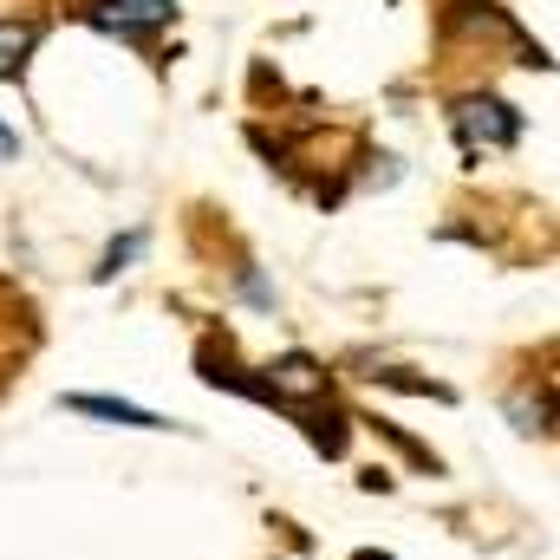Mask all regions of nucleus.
I'll return each mask as SVG.
<instances>
[{
  "instance_id": "nucleus-1",
  "label": "nucleus",
  "mask_w": 560,
  "mask_h": 560,
  "mask_svg": "<svg viewBox=\"0 0 560 560\" xmlns=\"http://www.w3.org/2000/svg\"><path fill=\"white\" fill-rule=\"evenodd\" d=\"M450 125H456V138H463L469 156H476V150H509V143L522 138V112H515V105H502V98H482V92L456 98Z\"/></svg>"
},
{
  "instance_id": "nucleus-2",
  "label": "nucleus",
  "mask_w": 560,
  "mask_h": 560,
  "mask_svg": "<svg viewBox=\"0 0 560 560\" xmlns=\"http://www.w3.org/2000/svg\"><path fill=\"white\" fill-rule=\"evenodd\" d=\"M261 392H268V405H287V411H313V405L332 392V372H326L319 359H306V352H287V359H275V365H268Z\"/></svg>"
},
{
  "instance_id": "nucleus-3",
  "label": "nucleus",
  "mask_w": 560,
  "mask_h": 560,
  "mask_svg": "<svg viewBox=\"0 0 560 560\" xmlns=\"http://www.w3.org/2000/svg\"><path fill=\"white\" fill-rule=\"evenodd\" d=\"M79 7H85L92 26H105L118 39H138L143 26H163L176 13V0H79Z\"/></svg>"
},
{
  "instance_id": "nucleus-4",
  "label": "nucleus",
  "mask_w": 560,
  "mask_h": 560,
  "mask_svg": "<svg viewBox=\"0 0 560 560\" xmlns=\"http://www.w3.org/2000/svg\"><path fill=\"white\" fill-rule=\"evenodd\" d=\"M72 411H85V418H105V423H125V430H170V423L156 418V411H143V405H125V398H66Z\"/></svg>"
},
{
  "instance_id": "nucleus-5",
  "label": "nucleus",
  "mask_w": 560,
  "mask_h": 560,
  "mask_svg": "<svg viewBox=\"0 0 560 560\" xmlns=\"http://www.w3.org/2000/svg\"><path fill=\"white\" fill-rule=\"evenodd\" d=\"M33 46H39V20H0V79H13Z\"/></svg>"
},
{
  "instance_id": "nucleus-6",
  "label": "nucleus",
  "mask_w": 560,
  "mask_h": 560,
  "mask_svg": "<svg viewBox=\"0 0 560 560\" xmlns=\"http://www.w3.org/2000/svg\"><path fill=\"white\" fill-rule=\"evenodd\" d=\"M300 418H306L313 450H326V456H346V443H352V430H346V423H352V418H339V411H326V418H319V411H300Z\"/></svg>"
},
{
  "instance_id": "nucleus-7",
  "label": "nucleus",
  "mask_w": 560,
  "mask_h": 560,
  "mask_svg": "<svg viewBox=\"0 0 560 560\" xmlns=\"http://www.w3.org/2000/svg\"><path fill=\"white\" fill-rule=\"evenodd\" d=\"M378 385H398V392H418V398H450L443 385H430V378H411V372H398V365H385V372H372Z\"/></svg>"
},
{
  "instance_id": "nucleus-8",
  "label": "nucleus",
  "mask_w": 560,
  "mask_h": 560,
  "mask_svg": "<svg viewBox=\"0 0 560 560\" xmlns=\"http://www.w3.org/2000/svg\"><path fill=\"white\" fill-rule=\"evenodd\" d=\"M138 248H143V235H125V242H112V255H105V268H98V280H112L118 268H125V261H131V255H138Z\"/></svg>"
}]
</instances>
